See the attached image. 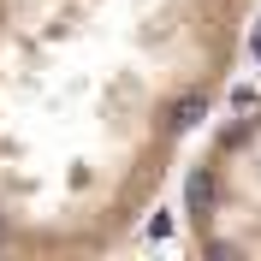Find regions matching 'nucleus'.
I'll return each instance as SVG.
<instances>
[{
    "instance_id": "1",
    "label": "nucleus",
    "mask_w": 261,
    "mask_h": 261,
    "mask_svg": "<svg viewBox=\"0 0 261 261\" xmlns=\"http://www.w3.org/2000/svg\"><path fill=\"white\" fill-rule=\"evenodd\" d=\"M249 18L255 0H0V255L130 244Z\"/></svg>"
},
{
    "instance_id": "2",
    "label": "nucleus",
    "mask_w": 261,
    "mask_h": 261,
    "mask_svg": "<svg viewBox=\"0 0 261 261\" xmlns=\"http://www.w3.org/2000/svg\"><path fill=\"white\" fill-rule=\"evenodd\" d=\"M184 244L208 261H261V95L196 148L184 172Z\"/></svg>"
}]
</instances>
